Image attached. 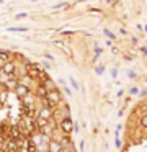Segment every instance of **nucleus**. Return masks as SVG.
<instances>
[{"mask_svg": "<svg viewBox=\"0 0 147 152\" xmlns=\"http://www.w3.org/2000/svg\"><path fill=\"white\" fill-rule=\"evenodd\" d=\"M2 70L5 74H13V72H15V64H13L12 61H8V62H5L2 66Z\"/></svg>", "mask_w": 147, "mask_h": 152, "instance_id": "nucleus-1", "label": "nucleus"}, {"mask_svg": "<svg viewBox=\"0 0 147 152\" xmlns=\"http://www.w3.org/2000/svg\"><path fill=\"white\" fill-rule=\"evenodd\" d=\"M8 31H13V33H23V31H29V30H28V28H25V26H16V28L10 26Z\"/></svg>", "mask_w": 147, "mask_h": 152, "instance_id": "nucleus-2", "label": "nucleus"}, {"mask_svg": "<svg viewBox=\"0 0 147 152\" xmlns=\"http://www.w3.org/2000/svg\"><path fill=\"white\" fill-rule=\"evenodd\" d=\"M62 128H64V131H70V129H72L70 119H64V121H62Z\"/></svg>", "mask_w": 147, "mask_h": 152, "instance_id": "nucleus-3", "label": "nucleus"}, {"mask_svg": "<svg viewBox=\"0 0 147 152\" xmlns=\"http://www.w3.org/2000/svg\"><path fill=\"white\" fill-rule=\"evenodd\" d=\"M26 17H28V13H25V12H23V13H16L15 20H23V18H26Z\"/></svg>", "mask_w": 147, "mask_h": 152, "instance_id": "nucleus-4", "label": "nucleus"}, {"mask_svg": "<svg viewBox=\"0 0 147 152\" xmlns=\"http://www.w3.org/2000/svg\"><path fill=\"white\" fill-rule=\"evenodd\" d=\"M16 93H18V95H25L26 88H25V87H18V88H16Z\"/></svg>", "mask_w": 147, "mask_h": 152, "instance_id": "nucleus-5", "label": "nucleus"}, {"mask_svg": "<svg viewBox=\"0 0 147 152\" xmlns=\"http://www.w3.org/2000/svg\"><path fill=\"white\" fill-rule=\"evenodd\" d=\"M142 126H147V116H144V118H142Z\"/></svg>", "mask_w": 147, "mask_h": 152, "instance_id": "nucleus-6", "label": "nucleus"}, {"mask_svg": "<svg viewBox=\"0 0 147 152\" xmlns=\"http://www.w3.org/2000/svg\"><path fill=\"white\" fill-rule=\"evenodd\" d=\"M146 33H147V25H146Z\"/></svg>", "mask_w": 147, "mask_h": 152, "instance_id": "nucleus-7", "label": "nucleus"}, {"mask_svg": "<svg viewBox=\"0 0 147 152\" xmlns=\"http://www.w3.org/2000/svg\"><path fill=\"white\" fill-rule=\"evenodd\" d=\"M2 2H3V0H0V4H2Z\"/></svg>", "mask_w": 147, "mask_h": 152, "instance_id": "nucleus-8", "label": "nucleus"}]
</instances>
